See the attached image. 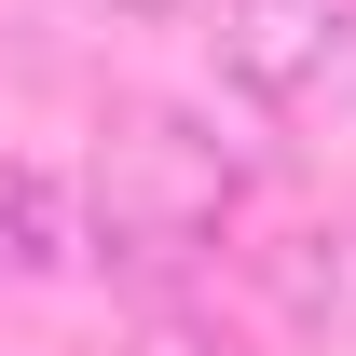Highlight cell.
Wrapping results in <instances>:
<instances>
[{
  "mask_svg": "<svg viewBox=\"0 0 356 356\" xmlns=\"http://www.w3.org/2000/svg\"><path fill=\"white\" fill-rule=\"evenodd\" d=\"M233 206H247V151L192 110H110L83 151V261L137 274V288L220 261Z\"/></svg>",
  "mask_w": 356,
  "mask_h": 356,
  "instance_id": "6da1fadb",
  "label": "cell"
},
{
  "mask_svg": "<svg viewBox=\"0 0 356 356\" xmlns=\"http://www.w3.org/2000/svg\"><path fill=\"white\" fill-rule=\"evenodd\" d=\"M220 83L261 110H315L356 96V0H220Z\"/></svg>",
  "mask_w": 356,
  "mask_h": 356,
  "instance_id": "7a4b0ae2",
  "label": "cell"
},
{
  "mask_svg": "<svg viewBox=\"0 0 356 356\" xmlns=\"http://www.w3.org/2000/svg\"><path fill=\"white\" fill-rule=\"evenodd\" d=\"M0 261H14V274H69V261H83V178L0 165Z\"/></svg>",
  "mask_w": 356,
  "mask_h": 356,
  "instance_id": "3957f363",
  "label": "cell"
},
{
  "mask_svg": "<svg viewBox=\"0 0 356 356\" xmlns=\"http://www.w3.org/2000/svg\"><path fill=\"white\" fill-rule=\"evenodd\" d=\"M83 14H110V28H165L178 0H83Z\"/></svg>",
  "mask_w": 356,
  "mask_h": 356,
  "instance_id": "277c9868",
  "label": "cell"
}]
</instances>
